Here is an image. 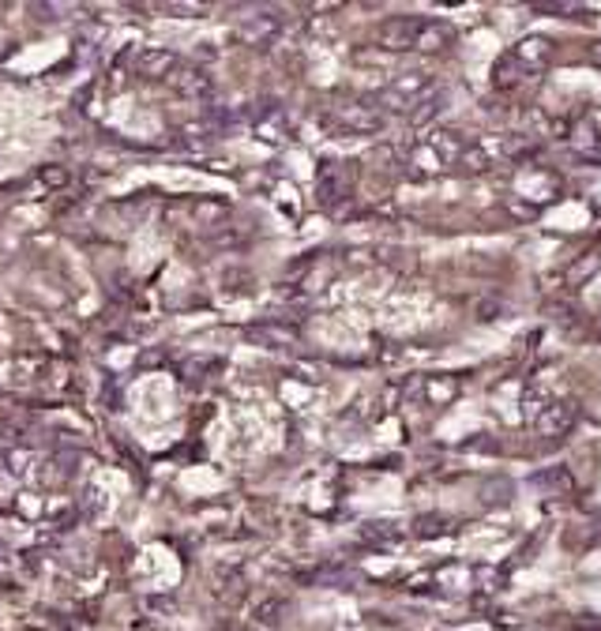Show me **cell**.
<instances>
[{
	"mask_svg": "<svg viewBox=\"0 0 601 631\" xmlns=\"http://www.w3.org/2000/svg\"><path fill=\"white\" fill-rule=\"evenodd\" d=\"M252 338H260L271 350H279V346H294L301 335L294 328H252Z\"/></svg>",
	"mask_w": 601,
	"mask_h": 631,
	"instance_id": "obj_12",
	"label": "cell"
},
{
	"mask_svg": "<svg viewBox=\"0 0 601 631\" xmlns=\"http://www.w3.org/2000/svg\"><path fill=\"white\" fill-rule=\"evenodd\" d=\"M406 166H410V173H413V177H432V173L447 170L444 162H440V154H436L425 139H417L413 147H410V154H406Z\"/></svg>",
	"mask_w": 601,
	"mask_h": 631,
	"instance_id": "obj_9",
	"label": "cell"
},
{
	"mask_svg": "<svg viewBox=\"0 0 601 631\" xmlns=\"http://www.w3.org/2000/svg\"><path fill=\"white\" fill-rule=\"evenodd\" d=\"M541 481H545V485H553V489H556V485H560L563 493H572V489H575V481H572V474L563 470V466H560V470H549V474H545Z\"/></svg>",
	"mask_w": 601,
	"mask_h": 631,
	"instance_id": "obj_17",
	"label": "cell"
},
{
	"mask_svg": "<svg viewBox=\"0 0 601 631\" xmlns=\"http://www.w3.org/2000/svg\"><path fill=\"white\" fill-rule=\"evenodd\" d=\"M504 207L512 211L515 219H522V222H526V219H538V203H522L519 195H507V200H504Z\"/></svg>",
	"mask_w": 601,
	"mask_h": 631,
	"instance_id": "obj_15",
	"label": "cell"
},
{
	"mask_svg": "<svg viewBox=\"0 0 601 631\" xmlns=\"http://www.w3.org/2000/svg\"><path fill=\"white\" fill-rule=\"evenodd\" d=\"M579 421V403L575 399H553V403H545L538 410V418H534V432L545 440H560V436H568V432L575 428Z\"/></svg>",
	"mask_w": 601,
	"mask_h": 631,
	"instance_id": "obj_3",
	"label": "cell"
},
{
	"mask_svg": "<svg viewBox=\"0 0 601 631\" xmlns=\"http://www.w3.org/2000/svg\"><path fill=\"white\" fill-rule=\"evenodd\" d=\"M522 79H526V76H522V68H519L512 57H507V53L493 64V87H497V90H515Z\"/></svg>",
	"mask_w": 601,
	"mask_h": 631,
	"instance_id": "obj_11",
	"label": "cell"
},
{
	"mask_svg": "<svg viewBox=\"0 0 601 631\" xmlns=\"http://www.w3.org/2000/svg\"><path fill=\"white\" fill-rule=\"evenodd\" d=\"M316 195H320V203H323V207H335V203L342 200V195H346V177H342V170L335 166V162H327V166L320 170Z\"/></svg>",
	"mask_w": 601,
	"mask_h": 631,
	"instance_id": "obj_8",
	"label": "cell"
},
{
	"mask_svg": "<svg viewBox=\"0 0 601 631\" xmlns=\"http://www.w3.org/2000/svg\"><path fill=\"white\" fill-rule=\"evenodd\" d=\"M451 42H455V27L447 20H425V15H422V30H417V53L447 49Z\"/></svg>",
	"mask_w": 601,
	"mask_h": 631,
	"instance_id": "obj_7",
	"label": "cell"
},
{
	"mask_svg": "<svg viewBox=\"0 0 601 631\" xmlns=\"http://www.w3.org/2000/svg\"><path fill=\"white\" fill-rule=\"evenodd\" d=\"M432 90H436V79L429 76V71H403V76H395L384 90H380L376 105L384 113H413Z\"/></svg>",
	"mask_w": 601,
	"mask_h": 631,
	"instance_id": "obj_1",
	"label": "cell"
},
{
	"mask_svg": "<svg viewBox=\"0 0 601 631\" xmlns=\"http://www.w3.org/2000/svg\"><path fill=\"white\" fill-rule=\"evenodd\" d=\"M447 530V522L440 515H425V519H417V537H432V534H444Z\"/></svg>",
	"mask_w": 601,
	"mask_h": 631,
	"instance_id": "obj_16",
	"label": "cell"
},
{
	"mask_svg": "<svg viewBox=\"0 0 601 631\" xmlns=\"http://www.w3.org/2000/svg\"><path fill=\"white\" fill-rule=\"evenodd\" d=\"M331 124L346 136H376L388 129V113L376 102H350V105H338Z\"/></svg>",
	"mask_w": 601,
	"mask_h": 631,
	"instance_id": "obj_2",
	"label": "cell"
},
{
	"mask_svg": "<svg viewBox=\"0 0 601 631\" xmlns=\"http://www.w3.org/2000/svg\"><path fill=\"white\" fill-rule=\"evenodd\" d=\"M590 64H594V68H601V38L590 46Z\"/></svg>",
	"mask_w": 601,
	"mask_h": 631,
	"instance_id": "obj_18",
	"label": "cell"
},
{
	"mask_svg": "<svg viewBox=\"0 0 601 631\" xmlns=\"http://www.w3.org/2000/svg\"><path fill=\"white\" fill-rule=\"evenodd\" d=\"M572 143H575L579 154H590V158H594V154L601 151V132L594 129V124H587V129H575V132H572Z\"/></svg>",
	"mask_w": 601,
	"mask_h": 631,
	"instance_id": "obj_14",
	"label": "cell"
},
{
	"mask_svg": "<svg viewBox=\"0 0 601 631\" xmlns=\"http://www.w3.org/2000/svg\"><path fill=\"white\" fill-rule=\"evenodd\" d=\"M553 53H556L553 38H545V34H526V38H519L512 49H507V57H512L522 68V76L530 79V76H538V71L549 68Z\"/></svg>",
	"mask_w": 601,
	"mask_h": 631,
	"instance_id": "obj_4",
	"label": "cell"
},
{
	"mask_svg": "<svg viewBox=\"0 0 601 631\" xmlns=\"http://www.w3.org/2000/svg\"><path fill=\"white\" fill-rule=\"evenodd\" d=\"M455 394H459V380H455V376H429V380H425V399L432 406L451 403Z\"/></svg>",
	"mask_w": 601,
	"mask_h": 631,
	"instance_id": "obj_10",
	"label": "cell"
},
{
	"mask_svg": "<svg viewBox=\"0 0 601 631\" xmlns=\"http://www.w3.org/2000/svg\"><path fill=\"white\" fill-rule=\"evenodd\" d=\"M444 102H447V95H444V90H432V95L422 102V105H417V110L410 113V120L413 124H429V120H436V117H440L444 113Z\"/></svg>",
	"mask_w": 601,
	"mask_h": 631,
	"instance_id": "obj_13",
	"label": "cell"
},
{
	"mask_svg": "<svg viewBox=\"0 0 601 631\" xmlns=\"http://www.w3.org/2000/svg\"><path fill=\"white\" fill-rule=\"evenodd\" d=\"M417 30H422V15H391V20L376 27V46L391 53H403V49L417 53Z\"/></svg>",
	"mask_w": 601,
	"mask_h": 631,
	"instance_id": "obj_5",
	"label": "cell"
},
{
	"mask_svg": "<svg viewBox=\"0 0 601 631\" xmlns=\"http://www.w3.org/2000/svg\"><path fill=\"white\" fill-rule=\"evenodd\" d=\"M422 139L429 143V147H432L436 154H440L444 166H459V158H463V154H466V147H470L466 136H459L455 129H429Z\"/></svg>",
	"mask_w": 601,
	"mask_h": 631,
	"instance_id": "obj_6",
	"label": "cell"
}]
</instances>
